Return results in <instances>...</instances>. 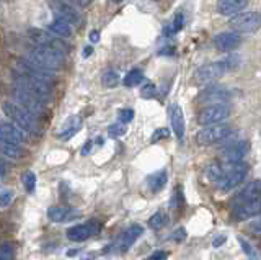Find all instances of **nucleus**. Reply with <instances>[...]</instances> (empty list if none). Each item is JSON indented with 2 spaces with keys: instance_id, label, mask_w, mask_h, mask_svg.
<instances>
[{
  "instance_id": "nucleus-1",
  "label": "nucleus",
  "mask_w": 261,
  "mask_h": 260,
  "mask_svg": "<svg viewBox=\"0 0 261 260\" xmlns=\"http://www.w3.org/2000/svg\"><path fill=\"white\" fill-rule=\"evenodd\" d=\"M27 61H30L35 66L44 69L47 72H54L62 67L64 64V53L51 50V48H43V46H35L28 53Z\"/></svg>"
},
{
  "instance_id": "nucleus-2",
  "label": "nucleus",
  "mask_w": 261,
  "mask_h": 260,
  "mask_svg": "<svg viewBox=\"0 0 261 260\" xmlns=\"http://www.w3.org/2000/svg\"><path fill=\"white\" fill-rule=\"evenodd\" d=\"M2 110L7 115V118L13 121L15 126H18L20 129H23L24 133H38V121L36 116L30 115L27 110H23L21 107H18L13 102H5L2 105Z\"/></svg>"
},
{
  "instance_id": "nucleus-3",
  "label": "nucleus",
  "mask_w": 261,
  "mask_h": 260,
  "mask_svg": "<svg viewBox=\"0 0 261 260\" xmlns=\"http://www.w3.org/2000/svg\"><path fill=\"white\" fill-rule=\"evenodd\" d=\"M16 88H21L23 92L30 93L35 97L41 103H46L51 100V84L43 82V80L31 79L27 76H18L16 74Z\"/></svg>"
},
{
  "instance_id": "nucleus-4",
  "label": "nucleus",
  "mask_w": 261,
  "mask_h": 260,
  "mask_svg": "<svg viewBox=\"0 0 261 260\" xmlns=\"http://www.w3.org/2000/svg\"><path fill=\"white\" fill-rule=\"evenodd\" d=\"M228 167H224V175L217 182L220 192H230L237 188L248 174V164L245 162H235V164H227Z\"/></svg>"
},
{
  "instance_id": "nucleus-5",
  "label": "nucleus",
  "mask_w": 261,
  "mask_h": 260,
  "mask_svg": "<svg viewBox=\"0 0 261 260\" xmlns=\"http://www.w3.org/2000/svg\"><path fill=\"white\" fill-rule=\"evenodd\" d=\"M228 116H230V107H228L227 103H214V105H207V107L199 113L198 123L202 126H211V125L222 123Z\"/></svg>"
},
{
  "instance_id": "nucleus-6",
  "label": "nucleus",
  "mask_w": 261,
  "mask_h": 260,
  "mask_svg": "<svg viewBox=\"0 0 261 260\" xmlns=\"http://www.w3.org/2000/svg\"><path fill=\"white\" fill-rule=\"evenodd\" d=\"M232 134V128L228 125H222V123H217V125H211L202 128L201 131H198L196 134V141L202 146H209V144H216L224 141L227 136Z\"/></svg>"
},
{
  "instance_id": "nucleus-7",
  "label": "nucleus",
  "mask_w": 261,
  "mask_h": 260,
  "mask_svg": "<svg viewBox=\"0 0 261 260\" xmlns=\"http://www.w3.org/2000/svg\"><path fill=\"white\" fill-rule=\"evenodd\" d=\"M228 25L233 28L235 33H255L259 28V15L256 12L235 13Z\"/></svg>"
},
{
  "instance_id": "nucleus-8",
  "label": "nucleus",
  "mask_w": 261,
  "mask_h": 260,
  "mask_svg": "<svg viewBox=\"0 0 261 260\" xmlns=\"http://www.w3.org/2000/svg\"><path fill=\"white\" fill-rule=\"evenodd\" d=\"M30 39L36 46H43V48H51V50H56V51H61V53H65L67 51V46L62 43L61 38L54 36L53 33H49V31H44V30H36L33 28L30 30L28 33Z\"/></svg>"
},
{
  "instance_id": "nucleus-9",
  "label": "nucleus",
  "mask_w": 261,
  "mask_h": 260,
  "mask_svg": "<svg viewBox=\"0 0 261 260\" xmlns=\"http://www.w3.org/2000/svg\"><path fill=\"white\" fill-rule=\"evenodd\" d=\"M225 70L227 69H225L224 61L206 64V66H202L196 70L194 82L196 84H212V82H216V80H219L220 77H222Z\"/></svg>"
},
{
  "instance_id": "nucleus-10",
  "label": "nucleus",
  "mask_w": 261,
  "mask_h": 260,
  "mask_svg": "<svg viewBox=\"0 0 261 260\" xmlns=\"http://www.w3.org/2000/svg\"><path fill=\"white\" fill-rule=\"evenodd\" d=\"M13 99H15V102H16L18 107H21L23 110H27L33 116H39V115H43V113H44V103H41L39 100H36L35 97H31L30 93L23 92L21 88L15 87Z\"/></svg>"
},
{
  "instance_id": "nucleus-11",
  "label": "nucleus",
  "mask_w": 261,
  "mask_h": 260,
  "mask_svg": "<svg viewBox=\"0 0 261 260\" xmlns=\"http://www.w3.org/2000/svg\"><path fill=\"white\" fill-rule=\"evenodd\" d=\"M49 7L57 17L70 23V25H79L80 23V15L75 10V7L65 2V0H49Z\"/></svg>"
},
{
  "instance_id": "nucleus-12",
  "label": "nucleus",
  "mask_w": 261,
  "mask_h": 260,
  "mask_svg": "<svg viewBox=\"0 0 261 260\" xmlns=\"http://www.w3.org/2000/svg\"><path fill=\"white\" fill-rule=\"evenodd\" d=\"M24 141H28V136L23 129L15 126L13 123H2L0 125V143L20 146Z\"/></svg>"
},
{
  "instance_id": "nucleus-13",
  "label": "nucleus",
  "mask_w": 261,
  "mask_h": 260,
  "mask_svg": "<svg viewBox=\"0 0 261 260\" xmlns=\"http://www.w3.org/2000/svg\"><path fill=\"white\" fill-rule=\"evenodd\" d=\"M250 151V144L247 141H237L230 146H227L222 152V160L225 164H235V162H242V159L247 156Z\"/></svg>"
},
{
  "instance_id": "nucleus-14",
  "label": "nucleus",
  "mask_w": 261,
  "mask_h": 260,
  "mask_svg": "<svg viewBox=\"0 0 261 260\" xmlns=\"http://www.w3.org/2000/svg\"><path fill=\"white\" fill-rule=\"evenodd\" d=\"M144 232V227L141 224H133L119 235V239L116 241V250L118 252H126L133 247V244L141 238Z\"/></svg>"
},
{
  "instance_id": "nucleus-15",
  "label": "nucleus",
  "mask_w": 261,
  "mask_h": 260,
  "mask_svg": "<svg viewBox=\"0 0 261 260\" xmlns=\"http://www.w3.org/2000/svg\"><path fill=\"white\" fill-rule=\"evenodd\" d=\"M228 99H230V93H228L227 88L220 87V85H211L198 97V102L214 105V103H225Z\"/></svg>"
},
{
  "instance_id": "nucleus-16",
  "label": "nucleus",
  "mask_w": 261,
  "mask_h": 260,
  "mask_svg": "<svg viewBox=\"0 0 261 260\" xmlns=\"http://www.w3.org/2000/svg\"><path fill=\"white\" fill-rule=\"evenodd\" d=\"M168 118H170L171 129H173L175 136L179 141H183L185 139V115H183V110L179 108V105H176V103L170 105Z\"/></svg>"
},
{
  "instance_id": "nucleus-17",
  "label": "nucleus",
  "mask_w": 261,
  "mask_h": 260,
  "mask_svg": "<svg viewBox=\"0 0 261 260\" xmlns=\"http://www.w3.org/2000/svg\"><path fill=\"white\" fill-rule=\"evenodd\" d=\"M239 44H240V35L235 33V31H224V33H219L214 38V46L222 53L233 51L235 48H239Z\"/></svg>"
},
{
  "instance_id": "nucleus-18",
  "label": "nucleus",
  "mask_w": 261,
  "mask_h": 260,
  "mask_svg": "<svg viewBox=\"0 0 261 260\" xmlns=\"http://www.w3.org/2000/svg\"><path fill=\"white\" fill-rule=\"evenodd\" d=\"M79 215H80V211L73 209L70 206H51L47 209V218L51 219L53 223H67L79 218Z\"/></svg>"
},
{
  "instance_id": "nucleus-19",
  "label": "nucleus",
  "mask_w": 261,
  "mask_h": 260,
  "mask_svg": "<svg viewBox=\"0 0 261 260\" xmlns=\"http://www.w3.org/2000/svg\"><path fill=\"white\" fill-rule=\"evenodd\" d=\"M95 229H96V224H93V223L72 226L67 229V239H70L73 242H84L90 238V235L96 232Z\"/></svg>"
},
{
  "instance_id": "nucleus-20",
  "label": "nucleus",
  "mask_w": 261,
  "mask_h": 260,
  "mask_svg": "<svg viewBox=\"0 0 261 260\" xmlns=\"http://www.w3.org/2000/svg\"><path fill=\"white\" fill-rule=\"evenodd\" d=\"M82 129V118L80 116H70L64 121V125L59 131V139L62 141H69L70 137L75 136Z\"/></svg>"
},
{
  "instance_id": "nucleus-21",
  "label": "nucleus",
  "mask_w": 261,
  "mask_h": 260,
  "mask_svg": "<svg viewBox=\"0 0 261 260\" xmlns=\"http://www.w3.org/2000/svg\"><path fill=\"white\" fill-rule=\"evenodd\" d=\"M248 5V0H217V12L220 15L240 13Z\"/></svg>"
},
{
  "instance_id": "nucleus-22",
  "label": "nucleus",
  "mask_w": 261,
  "mask_h": 260,
  "mask_svg": "<svg viewBox=\"0 0 261 260\" xmlns=\"http://www.w3.org/2000/svg\"><path fill=\"white\" fill-rule=\"evenodd\" d=\"M259 200H253V201H247V203H239V206H235V218L237 219H248L259 215Z\"/></svg>"
},
{
  "instance_id": "nucleus-23",
  "label": "nucleus",
  "mask_w": 261,
  "mask_h": 260,
  "mask_svg": "<svg viewBox=\"0 0 261 260\" xmlns=\"http://www.w3.org/2000/svg\"><path fill=\"white\" fill-rule=\"evenodd\" d=\"M253 200H259V182L253 180L250 182L245 188L239 193V197L235 198V205L239 203H247V201H253Z\"/></svg>"
},
{
  "instance_id": "nucleus-24",
  "label": "nucleus",
  "mask_w": 261,
  "mask_h": 260,
  "mask_svg": "<svg viewBox=\"0 0 261 260\" xmlns=\"http://www.w3.org/2000/svg\"><path fill=\"white\" fill-rule=\"evenodd\" d=\"M47 31H49V33H53L54 36H57V38H70L72 33H73L70 23H67L65 20H61V18H56V20H53L51 23H49Z\"/></svg>"
},
{
  "instance_id": "nucleus-25",
  "label": "nucleus",
  "mask_w": 261,
  "mask_h": 260,
  "mask_svg": "<svg viewBox=\"0 0 261 260\" xmlns=\"http://www.w3.org/2000/svg\"><path fill=\"white\" fill-rule=\"evenodd\" d=\"M167 183V172L165 170H160V172H155L152 174L149 178H147V185H149V188L152 192H159L162 190L163 186Z\"/></svg>"
},
{
  "instance_id": "nucleus-26",
  "label": "nucleus",
  "mask_w": 261,
  "mask_h": 260,
  "mask_svg": "<svg viewBox=\"0 0 261 260\" xmlns=\"http://www.w3.org/2000/svg\"><path fill=\"white\" fill-rule=\"evenodd\" d=\"M0 152L4 156L10 157V159H20L23 157V149L20 146H15V144H8V143H0Z\"/></svg>"
},
{
  "instance_id": "nucleus-27",
  "label": "nucleus",
  "mask_w": 261,
  "mask_h": 260,
  "mask_svg": "<svg viewBox=\"0 0 261 260\" xmlns=\"http://www.w3.org/2000/svg\"><path fill=\"white\" fill-rule=\"evenodd\" d=\"M144 80V74L141 69H133L130 72H127V76L124 77V85L126 87H136Z\"/></svg>"
},
{
  "instance_id": "nucleus-28",
  "label": "nucleus",
  "mask_w": 261,
  "mask_h": 260,
  "mask_svg": "<svg viewBox=\"0 0 261 260\" xmlns=\"http://www.w3.org/2000/svg\"><path fill=\"white\" fill-rule=\"evenodd\" d=\"M206 175L211 182H219L220 178L224 175V167L219 166V164H211L207 169H206Z\"/></svg>"
},
{
  "instance_id": "nucleus-29",
  "label": "nucleus",
  "mask_w": 261,
  "mask_h": 260,
  "mask_svg": "<svg viewBox=\"0 0 261 260\" xmlns=\"http://www.w3.org/2000/svg\"><path fill=\"white\" fill-rule=\"evenodd\" d=\"M101 82L105 87H108V88H113V87H116L119 84V74L116 70H106L103 77H101Z\"/></svg>"
},
{
  "instance_id": "nucleus-30",
  "label": "nucleus",
  "mask_w": 261,
  "mask_h": 260,
  "mask_svg": "<svg viewBox=\"0 0 261 260\" xmlns=\"http://www.w3.org/2000/svg\"><path fill=\"white\" fill-rule=\"evenodd\" d=\"M23 185L24 188H27L28 193H35L36 190V175L31 172V170H28V172L23 174Z\"/></svg>"
},
{
  "instance_id": "nucleus-31",
  "label": "nucleus",
  "mask_w": 261,
  "mask_h": 260,
  "mask_svg": "<svg viewBox=\"0 0 261 260\" xmlns=\"http://www.w3.org/2000/svg\"><path fill=\"white\" fill-rule=\"evenodd\" d=\"M167 215H163V213H155L150 219H149V226L152 227V229H162L163 226L167 224Z\"/></svg>"
},
{
  "instance_id": "nucleus-32",
  "label": "nucleus",
  "mask_w": 261,
  "mask_h": 260,
  "mask_svg": "<svg viewBox=\"0 0 261 260\" xmlns=\"http://www.w3.org/2000/svg\"><path fill=\"white\" fill-rule=\"evenodd\" d=\"M239 242H240V246H242V249L245 252V255H247L248 258H251V260H258V250L253 247L248 241H245L243 238H239Z\"/></svg>"
},
{
  "instance_id": "nucleus-33",
  "label": "nucleus",
  "mask_w": 261,
  "mask_h": 260,
  "mask_svg": "<svg viewBox=\"0 0 261 260\" xmlns=\"http://www.w3.org/2000/svg\"><path fill=\"white\" fill-rule=\"evenodd\" d=\"M15 198V193L10 188L0 190V208H7Z\"/></svg>"
},
{
  "instance_id": "nucleus-34",
  "label": "nucleus",
  "mask_w": 261,
  "mask_h": 260,
  "mask_svg": "<svg viewBox=\"0 0 261 260\" xmlns=\"http://www.w3.org/2000/svg\"><path fill=\"white\" fill-rule=\"evenodd\" d=\"M126 131H127V128H126L124 123H116V125H111L108 128V134L111 137H119L122 134H126Z\"/></svg>"
},
{
  "instance_id": "nucleus-35",
  "label": "nucleus",
  "mask_w": 261,
  "mask_h": 260,
  "mask_svg": "<svg viewBox=\"0 0 261 260\" xmlns=\"http://www.w3.org/2000/svg\"><path fill=\"white\" fill-rule=\"evenodd\" d=\"M15 257V250H13V246L12 244H4L2 247H0V260H13Z\"/></svg>"
},
{
  "instance_id": "nucleus-36",
  "label": "nucleus",
  "mask_w": 261,
  "mask_h": 260,
  "mask_svg": "<svg viewBox=\"0 0 261 260\" xmlns=\"http://www.w3.org/2000/svg\"><path fill=\"white\" fill-rule=\"evenodd\" d=\"M183 205V198H181V192H179V186H176V190L173 192V195H171L170 198V208L176 209L178 206Z\"/></svg>"
},
{
  "instance_id": "nucleus-37",
  "label": "nucleus",
  "mask_w": 261,
  "mask_h": 260,
  "mask_svg": "<svg viewBox=\"0 0 261 260\" xmlns=\"http://www.w3.org/2000/svg\"><path fill=\"white\" fill-rule=\"evenodd\" d=\"M119 120H121V123H129V121H133L134 120V110H130V108H124V110H121L119 111Z\"/></svg>"
},
{
  "instance_id": "nucleus-38",
  "label": "nucleus",
  "mask_w": 261,
  "mask_h": 260,
  "mask_svg": "<svg viewBox=\"0 0 261 260\" xmlns=\"http://www.w3.org/2000/svg\"><path fill=\"white\" fill-rule=\"evenodd\" d=\"M185 25V17H183V13H178L175 20H173V31H179L183 28Z\"/></svg>"
},
{
  "instance_id": "nucleus-39",
  "label": "nucleus",
  "mask_w": 261,
  "mask_h": 260,
  "mask_svg": "<svg viewBox=\"0 0 261 260\" xmlns=\"http://www.w3.org/2000/svg\"><path fill=\"white\" fill-rule=\"evenodd\" d=\"M185 238H186V231L183 229V227H179V229H176L173 234H171V239L176 241V242H181V241H185Z\"/></svg>"
},
{
  "instance_id": "nucleus-40",
  "label": "nucleus",
  "mask_w": 261,
  "mask_h": 260,
  "mask_svg": "<svg viewBox=\"0 0 261 260\" xmlns=\"http://www.w3.org/2000/svg\"><path fill=\"white\" fill-rule=\"evenodd\" d=\"M167 257H168V252H165V250H157V252H153V254L147 258V260H167Z\"/></svg>"
},
{
  "instance_id": "nucleus-41",
  "label": "nucleus",
  "mask_w": 261,
  "mask_h": 260,
  "mask_svg": "<svg viewBox=\"0 0 261 260\" xmlns=\"http://www.w3.org/2000/svg\"><path fill=\"white\" fill-rule=\"evenodd\" d=\"M167 136H168V129H165V128H163V129H157V131H155L153 136H152V141L157 143L159 139H162V137H167Z\"/></svg>"
},
{
  "instance_id": "nucleus-42",
  "label": "nucleus",
  "mask_w": 261,
  "mask_h": 260,
  "mask_svg": "<svg viewBox=\"0 0 261 260\" xmlns=\"http://www.w3.org/2000/svg\"><path fill=\"white\" fill-rule=\"evenodd\" d=\"M153 93H155V88L152 84H147V87L142 88V97H153Z\"/></svg>"
},
{
  "instance_id": "nucleus-43",
  "label": "nucleus",
  "mask_w": 261,
  "mask_h": 260,
  "mask_svg": "<svg viewBox=\"0 0 261 260\" xmlns=\"http://www.w3.org/2000/svg\"><path fill=\"white\" fill-rule=\"evenodd\" d=\"M65 2H69L70 5H77V7H87L92 0H65Z\"/></svg>"
},
{
  "instance_id": "nucleus-44",
  "label": "nucleus",
  "mask_w": 261,
  "mask_h": 260,
  "mask_svg": "<svg viewBox=\"0 0 261 260\" xmlns=\"http://www.w3.org/2000/svg\"><path fill=\"white\" fill-rule=\"evenodd\" d=\"M225 241H227L225 235H217V238L214 239V247H220Z\"/></svg>"
},
{
  "instance_id": "nucleus-45",
  "label": "nucleus",
  "mask_w": 261,
  "mask_h": 260,
  "mask_svg": "<svg viewBox=\"0 0 261 260\" xmlns=\"http://www.w3.org/2000/svg\"><path fill=\"white\" fill-rule=\"evenodd\" d=\"M98 39H100V33H98V31H92V33H90V41L96 43Z\"/></svg>"
},
{
  "instance_id": "nucleus-46",
  "label": "nucleus",
  "mask_w": 261,
  "mask_h": 260,
  "mask_svg": "<svg viewBox=\"0 0 261 260\" xmlns=\"http://www.w3.org/2000/svg\"><path fill=\"white\" fill-rule=\"evenodd\" d=\"M5 174H7V164H5L2 159H0V177L5 175Z\"/></svg>"
},
{
  "instance_id": "nucleus-47",
  "label": "nucleus",
  "mask_w": 261,
  "mask_h": 260,
  "mask_svg": "<svg viewBox=\"0 0 261 260\" xmlns=\"http://www.w3.org/2000/svg\"><path fill=\"white\" fill-rule=\"evenodd\" d=\"M90 53H92V48H85V51H84L85 58H88V56H90Z\"/></svg>"
}]
</instances>
